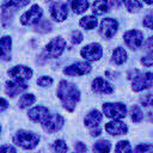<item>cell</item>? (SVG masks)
Returning a JSON list of instances; mask_svg holds the SVG:
<instances>
[{
    "instance_id": "cell-8",
    "label": "cell",
    "mask_w": 153,
    "mask_h": 153,
    "mask_svg": "<svg viewBox=\"0 0 153 153\" xmlns=\"http://www.w3.org/2000/svg\"><path fill=\"white\" fill-rule=\"evenodd\" d=\"M63 123L65 120L60 114H51L42 124V127L47 133H55L63 127Z\"/></svg>"
},
{
    "instance_id": "cell-9",
    "label": "cell",
    "mask_w": 153,
    "mask_h": 153,
    "mask_svg": "<svg viewBox=\"0 0 153 153\" xmlns=\"http://www.w3.org/2000/svg\"><path fill=\"white\" fill-rule=\"evenodd\" d=\"M43 14L42 8L38 5H32L29 11H26L22 17H20V23L23 25H31L37 22H39L41 17Z\"/></svg>"
},
{
    "instance_id": "cell-13",
    "label": "cell",
    "mask_w": 153,
    "mask_h": 153,
    "mask_svg": "<svg viewBox=\"0 0 153 153\" xmlns=\"http://www.w3.org/2000/svg\"><path fill=\"white\" fill-rule=\"evenodd\" d=\"M50 14H51L53 19L56 20V22H62V20H65V19L67 18V16H68L67 4L61 2V1L54 2V4L50 6Z\"/></svg>"
},
{
    "instance_id": "cell-44",
    "label": "cell",
    "mask_w": 153,
    "mask_h": 153,
    "mask_svg": "<svg viewBox=\"0 0 153 153\" xmlns=\"http://www.w3.org/2000/svg\"><path fill=\"white\" fill-rule=\"evenodd\" d=\"M143 2H146V4H148V5H153V0H142Z\"/></svg>"
},
{
    "instance_id": "cell-41",
    "label": "cell",
    "mask_w": 153,
    "mask_h": 153,
    "mask_svg": "<svg viewBox=\"0 0 153 153\" xmlns=\"http://www.w3.org/2000/svg\"><path fill=\"white\" fill-rule=\"evenodd\" d=\"M145 47H146V49H147L149 53L153 54V37L147 38V41L145 42Z\"/></svg>"
},
{
    "instance_id": "cell-31",
    "label": "cell",
    "mask_w": 153,
    "mask_h": 153,
    "mask_svg": "<svg viewBox=\"0 0 153 153\" xmlns=\"http://www.w3.org/2000/svg\"><path fill=\"white\" fill-rule=\"evenodd\" d=\"M133 153H153V145L152 143H142L137 145Z\"/></svg>"
},
{
    "instance_id": "cell-19",
    "label": "cell",
    "mask_w": 153,
    "mask_h": 153,
    "mask_svg": "<svg viewBox=\"0 0 153 153\" xmlns=\"http://www.w3.org/2000/svg\"><path fill=\"white\" fill-rule=\"evenodd\" d=\"M1 45V59L4 61H10L11 60V45H12V39L10 36H4L0 42Z\"/></svg>"
},
{
    "instance_id": "cell-22",
    "label": "cell",
    "mask_w": 153,
    "mask_h": 153,
    "mask_svg": "<svg viewBox=\"0 0 153 153\" xmlns=\"http://www.w3.org/2000/svg\"><path fill=\"white\" fill-rule=\"evenodd\" d=\"M69 6L74 13L80 14V13H84L90 5L87 0H69Z\"/></svg>"
},
{
    "instance_id": "cell-24",
    "label": "cell",
    "mask_w": 153,
    "mask_h": 153,
    "mask_svg": "<svg viewBox=\"0 0 153 153\" xmlns=\"http://www.w3.org/2000/svg\"><path fill=\"white\" fill-rule=\"evenodd\" d=\"M92 149L93 153H109L111 149V143L108 140H99L93 145Z\"/></svg>"
},
{
    "instance_id": "cell-37",
    "label": "cell",
    "mask_w": 153,
    "mask_h": 153,
    "mask_svg": "<svg viewBox=\"0 0 153 153\" xmlns=\"http://www.w3.org/2000/svg\"><path fill=\"white\" fill-rule=\"evenodd\" d=\"M142 24L145 27L149 29V30H153V16H146L142 20Z\"/></svg>"
},
{
    "instance_id": "cell-33",
    "label": "cell",
    "mask_w": 153,
    "mask_h": 153,
    "mask_svg": "<svg viewBox=\"0 0 153 153\" xmlns=\"http://www.w3.org/2000/svg\"><path fill=\"white\" fill-rule=\"evenodd\" d=\"M67 149H68V146L63 140H56L54 142V151L56 153H66Z\"/></svg>"
},
{
    "instance_id": "cell-17",
    "label": "cell",
    "mask_w": 153,
    "mask_h": 153,
    "mask_svg": "<svg viewBox=\"0 0 153 153\" xmlns=\"http://www.w3.org/2000/svg\"><path fill=\"white\" fill-rule=\"evenodd\" d=\"M26 88H27L26 84H24L22 81H18V80H12V81L6 82L5 92L10 97H16V96L20 94L22 92H24Z\"/></svg>"
},
{
    "instance_id": "cell-40",
    "label": "cell",
    "mask_w": 153,
    "mask_h": 153,
    "mask_svg": "<svg viewBox=\"0 0 153 153\" xmlns=\"http://www.w3.org/2000/svg\"><path fill=\"white\" fill-rule=\"evenodd\" d=\"M0 153H17V151H16V148H14L13 146H11V145H2Z\"/></svg>"
},
{
    "instance_id": "cell-10",
    "label": "cell",
    "mask_w": 153,
    "mask_h": 153,
    "mask_svg": "<svg viewBox=\"0 0 153 153\" xmlns=\"http://www.w3.org/2000/svg\"><path fill=\"white\" fill-rule=\"evenodd\" d=\"M90 71H91V66L87 61H85V62H76L71 66H67L66 68H63V74L69 76H75V75L87 74Z\"/></svg>"
},
{
    "instance_id": "cell-7",
    "label": "cell",
    "mask_w": 153,
    "mask_h": 153,
    "mask_svg": "<svg viewBox=\"0 0 153 153\" xmlns=\"http://www.w3.org/2000/svg\"><path fill=\"white\" fill-rule=\"evenodd\" d=\"M117 30H118V23H117V20L116 19H112V18H105L100 23L99 33L104 38H112L115 36V33L117 32Z\"/></svg>"
},
{
    "instance_id": "cell-30",
    "label": "cell",
    "mask_w": 153,
    "mask_h": 153,
    "mask_svg": "<svg viewBox=\"0 0 153 153\" xmlns=\"http://www.w3.org/2000/svg\"><path fill=\"white\" fill-rule=\"evenodd\" d=\"M130 115H131V121H133V122H135V123L141 122V121H142V118H143V114H142L141 109H140L137 105H133V106H131Z\"/></svg>"
},
{
    "instance_id": "cell-23",
    "label": "cell",
    "mask_w": 153,
    "mask_h": 153,
    "mask_svg": "<svg viewBox=\"0 0 153 153\" xmlns=\"http://www.w3.org/2000/svg\"><path fill=\"white\" fill-rule=\"evenodd\" d=\"M17 10L13 8V7H8V6H1V23H2V26H7L12 18H13V14Z\"/></svg>"
},
{
    "instance_id": "cell-2",
    "label": "cell",
    "mask_w": 153,
    "mask_h": 153,
    "mask_svg": "<svg viewBox=\"0 0 153 153\" xmlns=\"http://www.w3.org/2000/svg\"><path fill=\"white\" fill-rule=\"evenodd\" d=\"M13 142L24 149H32L38 145L39 136L29 130H18L13 136Z\"/></svg>"
},
{
    "instance_id": "cell-43",
    "label": "cell",
    "mask_w": 153,
    "mask_h": 153,
    "mask_svg": "<svg viewBox=\"0 0 153 153\" xmlns=\"http://www.w3.org/2000/svg\"><path fill=\"white\" fill-rule=\"evenodd\" d=\"M8 106V104H7V102H6V99L5 98H1V108H0V111L2 112Z\"/></svg>"
},
{
    "instance_id": "cell-16",
    "label": "cell",
    "mask_w": 153,
    "mask_h": 153,
    "mask_svg": "<svg viewBox=\"0 0 153 153\" xmlns=\"http://www.w3.org/2000/svg\"><path fill=\"white\" fill-rule=\"evenodd\" d=\"M29 118L33 122H39V123H44L45 120L49 117V110L45 106H35L29 111Z\"/></svg>"
},
{
    "instance_id": "cell-20",
    "label": "cell",
    "mask_w": 153,
    "mask_h": 153,
    "mask_svg": "<svg viewBox=\"0 0 153 153\" xmlns=\"http://www.w3.org/2000/svg\"><path fill=\"white\" fill-rule=\"evenodd\" d=\"M92 11L97 16H102L110 11V2L109 0H94L92 4Z\"/></svg>"
},
{
    "instance_id": "cell-39",
    "label": "cell",
    "mask_w": 153,
    "mask_h": 153,
    "mask_svg": "<svg viewBox=\"0 0 153 153\" xmlns=\"http://www.w3.org/2000/svg\"><path fill=\"white\" fill-rule=\"evenodd\" d=\"M74 148H75L76 153H86V151H87L86 145L82 143V142H76V143L74 145Z\"/></svg>"
},
{
    "instance_id": "cell-28",
    "label": "cell",
    "mask_w": 153,
    "mask_h": 153,
    "mask_svg": "<svg viewBox=\"0 0 153 153\" xmlns=\"http://www.w3.org/2000/svg\"><path fill=\"white\" fill-rule=\"evenodd\" d=\"M115 153H133L129 141H127V140L120 141L115 147Z\"/></svg>"
},
{
    "instance_id": "cell-6",
    "label": "cell",
    "mask_w": 153,
    "mask_h": 153,
    "mask_svg": "<svg viewBox=\"0 0 153 153\" xmlns=\"http://www.w3.org/2000/svg\"><path fill=\"white\" fill-rule=\"evenodd\" d=\"M80 55L86 60V61H97L102 57L103 55V49L99 43H90L81 48Z\"/></svg>"
},
{
    "instance_id": "cell-34",
    "label": "cell",
    "mask_w": 153,
    "mask_h": 153,
    "mask_svg": "<svg viewBox=\"0 0 153 153\" xmlns=\"http://www.w3.org/2000/svg\"><path fill=\"white\" fill-rule=\"evenodd\" d=\"M37 84L42 87H49L51 84H53V79L50 76H47V75H43L41 78H38L37 80Z\"/></svg>"
},
{
    "instance_id": "cell-36",
    "label": "cell",
    "mask_w": 153,
    "mask_h": 153,
    "mask_svg": "<svg viewBox=\"0 0 153 153\" xmlns=\"http://www.w3.org/2000/svg\"><path fill=\"white\" fill-rule=\"evenodd\" d=\"M140 62H141V65H143L145 67H151V66H153V54L149 53V54L145 55L143 57H141Z\"/></svg>"
},
{
    "instance_id": "cell-29",
    "label": "cell",
    "mask_w": 153,
    "mask_h": 153,
    "mask_svg": "<svg viewBox=\"0 0 153 153\" xmlns=\"http://www.w3.org/2000/svg\"><path fill=\"white\" fill-rule=\"evenodd\" d=\"M30 0H4L1 6H8V7H13V8H19L23 7L25 5L29 4Z\"/></svg>"
},
{
    "instance_id": "cell-32",
    "label": "cell",
    "mask_w": 153,
    "mask_h": 153,
    "mask_svg": "<svg viewBox=\"0 0 153 153\" xmlns=\"http://www.w3.org/2000/svg\"><path fill=\"white\" fill-rule=\"evenodd\" d=\"M35 31H38V32H42V33L49 32V31H51V24L48 20L42 22V23L38 22V24L35 26Z\"/></svg>"
},
{
    "instance_id": "cell-14",
    "label": "cell",
    "mask_w": 153,
    "mask_h": 153,
    "mask_svg": "<svg viewBox=\"0 0 153 153\" xmlns=\"http://www.w3.org/2000/svg\"><path fill=\"white\" fill-rule=\"evenodd\" d=\"M92 90L98 94H109L114 92V87L103 78H96L92 81Z\"/></svg>"
},
{
    "instance_id": "cell-1",
    "label": "cell",
    "mask_w": 153,
    "mask_h": 153,
    "mask_svg": "<svg viewBox=\"0 0 153 153\" xmlns=\"http://www.w3.org/2000/svg\"><path fill=\"white\" fill-rule=\"evenodd\" d=\"M56 93H57V97L61 100L63 108L67 111H73L75 105H76V103L80 99L79 88L74 84H72L69 81H66V80H61L60 81Z\"/></svg>"
},
{
    "instance_id": "cell-3",
    "label": "cell",
    "mask_w": 153,
    "mask_h": 153,
    "mask_svg": "<svg viewBox=\"0 0 153 153\" xmlns=\"http://www.w3.org/2000/svg\"><path fill=\"white\" fill-rule=\"evenodd\" d=\"M153 85V73L146 72L141 73L139 71H135L134 76L131 78V88L135 92H140L142 90H146Z\"/></svg>"
},
{
    "instance_id": "cell-35",
    "label": "cell",
    "mask_w": 153,
    "mask_h": 153,
    "mask_svg": "<svg viewBox=\"0 0 153 153\" xmlns=\"http://www.w3.org/2000/svg\"><path fill=\"white\" fill-rule=\"evenodd\" d=\"M82 33L79 31V30H74L72 32V36H71V41L73 44H79L81 41H82Z\"/></svg>"
},
{
    "instance_id": "cell-21",
    "label": "cell",
    "mask_w": 153,
    "mask_h": 153,
    "mask_svg": "<svg viewBox=\"0 0 153 153\" xmlns=\"http://www.w3.org/2000/svg\"><path fill=\"white\" fill-rule=\"evenodd\" d=\"M127 51L121 48V47H117L115 48V50L112 51V56H111V62L115 63V65H122L127 61Z\"/></svg>"
},
{
    "instance_id": "cell-42",
    "label": "cell",
    "mask_w": 153,
    "mask_h": 153,
    "mask_svg": "<svg viewBox=\"0 0 153 153\" xmlns=\"http://www.w3.org/2000/svg\"><path fill=\"white\" fill-rule=\"evenodd\" d=\"M90 133H91V135H92V136H98V135L100 134V127H99V126H97V127L91 128V129H90Z\"/></svg>"
},
{
    "instance_id": "cell-25",
    "label": "cell",
    "mask_w": 153,
    "mask_h": 153,
    "mask_svg": "<svg viewBox=\"0 0 153 153\" xmlns=\"http://www.w3.org/2000/svg\"><path fill=\"white\" fill-rule=\"evenodd\" d=\"M98 22H97V18L93 17V16H86V17H82L80 19V25L87 30H92L97 26Z\"/></svg>"
},
{
    "instance_id": "cell-38",
    "label": "cell",
    "mask_w": 153,
    "mask_h": 153,
    "mask_svg": "<svg viewBox=\"0 0 153 153\" xmlns=\"http://www.w3.org/2000/svg\"><path fill=\"white\" fill-rule=\"evenodd\" d=\"M140 102H141V104L143 106H151V108H153V97L149 96V94L148 96H145L143 98H141Z\"/></svg>"
},
{
    "instance_id": "cell-18",
    "label": "cell",
    "mask_w": 153,
    "mask_h": 153,
    "mask_svg": "<svg viewBox=\"0 0 153 153\" xmlns=\"http://www.w3.org/2000/svg\"><path fill=\"white\" fill-rule=\"evenodd\" d=\"M102 120H103V115H102L98 110H92V111H90V112L86 115V117L84 118V123H85L86 127H88V128L91 129V128H93V127L99 126V123L102 122Z\"/></svg>"
},
{
    "instance_id": "cell-26",
    "label": "cell",
    "mask_w": 153,
    "mask_h": 153,
    "mask_svg": "<svg viewBox=\"0 0 153 153\" xmlns=\"http://www.w3.org/2000/svg\"><path fill=\"white\" fill-rule=\"evenodd\" d=\"M35 102H36V97L32 93H29V94L22 96V98L18 102V105H19L20 109H24V108H27V106L32 105Z\"/></svg>"
},
{
    "instance_id": "cell-45",
    "label": "cell",
    "mask_w": 153,
    "mask_h": 153,
    "mask_svg": "<svg viewBox=\"0 0 153 153\" xmlns=\"http://www.w3.org/2000/svg\"><path fill=\"white\" fill-rule=\"evenodd\" d=\"M111 2H112V5H116V6H118V1H117V0H112Z\"/></svg>"
},
{
    "instance_id": "cell-4",
    "label": "cell",
    "mask_w": 153,
    "mask_h": 153,
    "mask_svg": "<svg viewBox=\"0 0 153 153\" xmlns=\"http://www.w3.org/2000/svg\"><path fill=\"white\" fill-rule=\"evenodd\" d=\"M103 112L106 117L112 120H121L127 115V108L122 103H104Z\"/></svg>"
},
{
    "instance_id": "cell-5",
    "label": "cell",
    "mask_w": 153,
    "mask_h": 153,
    "mask_svg": "<svg viewBox=\"0 0 153 153\" xmlns=\"http://www.w3.org/2000/svg\"><path fill=\"white\" fill-rule=\"evenodd\" d=\"M66 48V41L62 38V37H55L53 38L45 47V55L51 57V59H55V57H59L63 50Z\"/></svg>"
},
{
    "instance_id": "cell-15",
    "label": "cell",
    "mask_w": 153,
    "mask_h": 153,
    "mask_svg": "<svg viewBox=\"0 0 153 153\" xmlns=\"http://www.w3.org/2000/svg\"><path fill=\"white\" fill-rule=\"evenodd\" d=\"M105 130L110 135H122L128 131V127L124 122L120 120H112L105 124Z\"/></svg>"
},
{
    "instance_id": "cell-11",
    "label": "cell",
    "mask_w": 153,
    "mask_h": 153,
    "mask_svg": "<svg viewBox=\"0 0 153 153\" xmlns=\"http://www.w3.org/2000/svg\"><path fill=\"white\" fill-rule=\"evenodd\" d=\"M123 39L130 49H137L143 41V35L139 30H129L123 35Z\"/></svg>"
},
{
    "instance_id": "cell-12",
    "label": "cell",
    "mask_w": 153,
    "mask_h": 153,
    "mask_svg": "<svg viewBox=\"0 0 153 153\" xmlns=\"http://www.w3.org/2000/svg\"><path fill=\"white\" fill-rule=\"evenodd\" d=\"M8 74L14 78V80H18V81H22L24 82L25 80H29L31 79L32 76V71L31 68L24 66V65H18V66H14L12 69L8 71Z\"/></svg>"
},
{
    "instance_id": "cell-27",
    "label": "cell",
    "mask_w": 153,
    "mask_h": 153,
    "mask_svg": "<svg viewBox=\"0 0 153 153\" xmlns=\"http://www.w3.org/2000/svg\"><path fill=\"white\" fill-rule=\"evenodd\" d=\"M122 2L129 12H137L142 7V2L140 0H122Z\"/></svg>"
}]
</instances>
